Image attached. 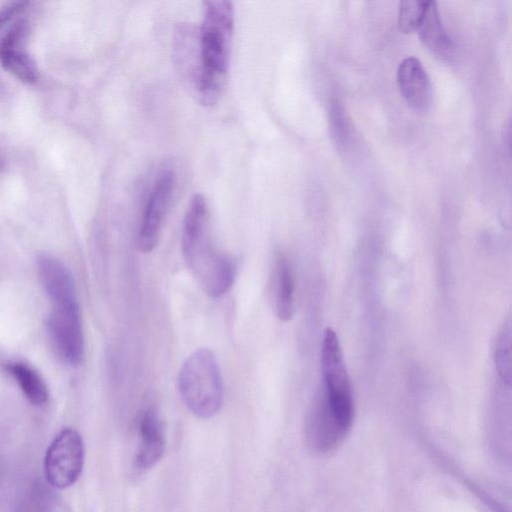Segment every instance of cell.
Masks as SVG:
<instances>
[{"mask_svg": "<svg viewBox=\"0 0 512 512\" xmlns=\"http://www.w3.org/2000/svg\"><path fill=\"white\" fill-rule=\"evenodd\" d=\"M354 411L353 396H332L322 390L306 420L308 447L317 454L336 450L352 428Z\"/></svg>", "mask_w": 512, "mask_h": 512, "instance_id": "4", "label": "cell"}, {"mask_svg": "<svg viewBox=\"0 0 512 512\" xmlns=\"http://www.w3.org/2000/svg\"><path fill=\"white\" fill-rule=\"evenodd\" d=\"M233 30L232 2L210 0L203 3L193 81L198 97L205 106L216 104L224 90L229 70Z\"/></svg>", "mask_w": 512, "mask_h": 512, "instance_id": "1", "label": "cell"}, {"mask_svg": "<svg viewBox=\"0 0 512 512\" xmlns=\"http://www.w3.org/2000/svg\"><path fill=\"white\" fill-rule=\"evenodd\" d=\"M30 26L26 19L17 20L0 40V63L20 81L32 84L39 78L36 63L27 51Z\"/></svg>", "mask_w": 512, "mask_h": 512, "instance_id": "8", "label": "cell"}, {"mask_svg": "<svg viewBox=\"0 0 512 512\" xmlns=\"http://www.w3.org/2000/svg\"><path fill=\"white\" fill-rule=\"evenodd\" d=\"M84 463L81 435L72 428L63 429L52 441L44 459L47 481L56 488L71 486L80 476Z\"/></svg>", "mask_w": 512, "mask_h": 512, "instance_id": "5", "label": "cell"}, {"mask_svg": "<svg viewBox=\"0 0 512 512\" xmlns=\"http://www.w3.org/2000/svg\"><path fill=\"white\" fill-rule=\"evenodd\" d=\"M429 1L406 0L401 1L398 9V27L403 33H412L418 30L424 17Z\"/></svg>", "mask_w": 512, "mask_h": 512, "instance_id": "17", "label": "cell"}, {"mask_svg": "<svg viewBox=\"0 0 512 512\" xmlns=\"http://www.w3.org/2000/svg\"><path fill=\"white\" fill-rule=\"evenodd\" d=\"M28 5L26 1H14L7 3L0 9V30L8 23L14 16L20 14Z\"/></svg>", "mask_w": 512, "mask_h": 512, "instance_id": "18", "label": "cell"}, {"mask_svg": "<svg viewBox=\"0 0 512 512\" xmlns=\"http://www.w3.org/2000/svg\"><path fill=\"white\" fill-rule=\"evenodd\" d=\"M494 361L500 379L509 386L511 383V326L509 320L503 324L497 335Z\"/></svg>", "mask_w": 512, "mask_h": 512, "instance_id": "16", "label": "cell"}, {"mask_svg": "<svg viewBox=\"0 0 512 512\" xmlns=\"http://www.w3.org/2000/svg\"><path fill=\"white\" fill-rule=\"evenodd\" d=\"M181 246L185 263L203 290L212 297L224 295L233 285L235 264L213 243L209 207L201 194L193 195L188 204Z\"/></svg>", "mask_w": 512, "mask_h": 512, "instance_id": "2", "label": "cell"}, {"mask_svg": "<svg viewBox=\"0 0 512 512\" xmlns=\"http://www.w3.org/2000/svg\"><path fill=\"white\" fill-rule=\"evenodd\" d=\"M175 184L176 176L171 167L163 168L153 182L143 209L138 233V248L142 252L152 251L158 243Z\"/></svg>", "mask_w": 512, "mask_h": 512, "instance_id": "6", "label": "cell"}, {"mask_svg": "<svg viewBox=\"0 0 512 512\" xmlns=\"http://www.w3.org/2000/svg\"><path fill=\"white\" fill-rule=\"evenodd\" d=\"M273 291L277 317L281 321H289L294 312L295 281L291 264L285 256L277 259Z\"/></svg>", "mask_w": 512, "mask_h": 512, "instance_id": "13", "label": "cell"}, {"mask_svg": "<svg viewBox=\"0 0 512 512\" xmlns=\"http://www.w3.org/2000/svg\"><path fill=\"white\" fill-rule=\"evenodd\" d=\"M178 390L186 407L197 417L215 416L224 401V385L215 354L200 348L184 361L178 376Z\"/></svg>", "mask_w": 512, "mask_h": 512, "instance_id": "3", "label": "cell"}, {"mask_svg": "<svg viewBox=\"0 0 512 512\" xmlns=\"http://www.w3.org/2000/svg\"><path fill=\"white\" fill-rule=\"evenodd\" d=\"M7 370L32 404L40 406L46 403L48 399L47 386L33 367L23 362H12L7 365Z\"/></svg>", "mask_w": 512, "mask_h": 512, "instance_id": "15", "label": "cell"}, {"mask_svg": "<svg viewBox=\"0 0 512 512\" xmlns=\"http://www.w3.org/2000/svg\"><path fill=\"white\" fill-rule=\"evenodd\" d=\"M38 273L52 306L78 303L72 276L59 260L47 255L40 256Z\"/></svg>", "mask_w": 512, "mask_h": 512, "instance_id": "12", "label": "cell"}, {"mask_svg": "<svg viewBox=\"0 0 512 512\" xmlns=\"http://www.w3.org/2000/svg\"><path fill=\"white\" fill-rule=\"evenodd\" d=\"M48 331L63 360L72 365L82 361L84 338L78 303L53 306L48 318Z\"/></svg>", "mask_w": 512, "mask_h": 512, "instance_id": "7", "label": "cell"}, {"mask_svg": "<svg viewBox=\"0 0 512 512\" xmlns=\"http://www.w3.org/2000/svg\"><path fill=\"white\" fill-rule=\"evenodd\" d=\"M138 437L134 467L139 471L152 468L161 459L165 450L163 424L157 411L150 407L143 412L138 423Z\"/></svg>", "mask_w": 512, "mask_h": 512, "instance_id": "10", "label": "cell"}, {"mask_svg": "<svg viewBox=\"0 0 512 512\" xmlns=\"http://www.w3.org/2000/svg\"><path fill=\"white\" fill-rule=\"evenodd\" d=\"M396 77L406 102L415 110H427L431 104L432 91L421 62L415 57H406L399 64Z\"/></svg>", "mask_w": 512, "mask_h": 512, "instance_id": "11", "label": "cell"}, {"mask_svg": "<svg viewBox=\"0 0 512 512\" xmlns=\"http://www.w3.org/2000/svg\"><path fill=\"white\" fill-rule=\"evenodd\" d=\"M323 390L329 395H353L348 370L336 332L327 327L321 345Z\"/></svg>", "mask_w": 512, "mask_h": 512, "instance_id": "9", "label": "cell"}, {"mask_svg": "<svg viewBox=\"0 0 512 512\" xmlns=\"http://www.w3.org/2000/svg\"><path fill=\"white\" fill-rule=\"evenodd\" d=\"M422 43L438 56H448L453 42L446 33L435 1H429L424 17L418 28Z\"/></svg>", "mask_w": 512, "mask_h": 512, "instance_id": "14", "label": "cell"}]
</instances>
